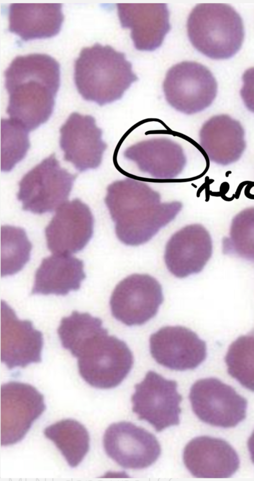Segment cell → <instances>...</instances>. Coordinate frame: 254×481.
<instances>
[{
    "label": "cell",
    "instance_id": "6da1fadb",
    "mask_svg": "<svg viewBox=\"0 0 254 481\" xmlns=\"http://www.w3.org/2000/svg\"><path fill=\"white\" fill-rule=\"evenodd\" d=\"M4 76L9 119L28 132L46 122L54 110L60 86L59 63L43 54L17 56Z\"/></svg>",
    "mask_w": 254,
    "mask_h": 481
},
{
    "label": "cell",
    "instance_id": "7a4b0ae2",
    "mask_svg": "<svg viewBox=\"0 0 254 481\" xmlns=\"http://www.w3.org/2000/svg\"><path fill=\"white\" fill-rule=\"evenodd\" d=\"M105 202L115 224L118 238L132 246L151 240L176 217L183 206L179 201L162 202L159 193L130 177L110 184Z\"/></svg>",
    "mask_w": 254,
    "mask_h": 481
},
{
    "label": "cell",
    "instance_id": "3957f363",
    "mask_svg": "<svg viewBox=\"0 0 254 481\" xmlns=\"http://www.w3.org/2000/svg\"><path fill=\"white\" fill-rule=\"evenodd\" d=\"M137 77L123 53L96 43L82 49L74 66V80L85 100L100 105L120 99Z\"/></svg>",
    "mask_w": 254,
    "mask_h": 481
},
{
    "label": "cell",
    "instance_id": "277c9868",
    "mask_svg": "<svg viewBox=\"0 0 254 481\" xmlns=\"http://www.w3.org/2000/svg\"><path fill=\"white\" fill-rule=\"evenodd\" d=\"M188 36L193 47L215 60L233 57L244 38L241 17L223 3H200L191 10L187 21Z\"/></svg>",
    "mask_w": 254,
    "mask_h": 481
},
{
    "label": "cell",
    "instance_id": "5b68a950",
    "mask_svg": "<svg viewBox=\"0 0 254 481\" xmlns=\"http://www.w3.org/2000/svg\"><path fill=\"white\" fill-rule=\"evenodd\" d=\"M75 357L83 379L102 389L120 385L133 364L132 353L126 343L109 335L107 329L87 339Z\"/></svg>",
    "mask_w": 254,
    "mask_h": 481
},
{
    "label": "cell",
    "instance_id": "8992f818",
    "mask_svg": "<svg viewBox=\"0 0 254 481\" xmlns=\"http://www.w3.org/2000/svg\"><path fill=\"white\" fill-rule=\"evenodd\" d=\"M76 177L62 167L53 154L22 178L17 199L25 211L38 214L53 212L66 202Z\"/></svg>",
    "mask_w": 254,
    "mask_h": 481
},
{
    "label": "cell",
    "instance_id": "52a82bcc",
    "mask_svg": "<svg viewBox=\"0 0 254 481\" xmlns=\"http://www.w3.org/2000/svg\"><path fill=\"white\" fill-rule=\"evenodd\" d=\"M163 86L168 103L187 114H195L209 107L217 92V82L212 73L194 62H183L171 67Z\"/></svg>",
    "mask_w": 254,
    "mask_h": 481
},
{
    "label": "cell",
    "instance_id": "ba28073f",
    "mask_svg": "<svg viewBox=\"0 0 254 481\" xmlns=\"http://www.w3.org/2000/svg\"><path fill=\"white\" fill-rule=\"evenodd\" d=\"M189 398L195 414L209 425L233 427L246 417V400L217 378L196 381L190 388Z\"/></svg>",
    "mask_w": 254,
    "mask_h": 481
},
{
    "label": "cell",
    "instance_id": "9c48e42d",
    "mask_svg": "<svg viewBox=\"0 0 254 481\" xmlns=\"http://www.w3.org/2000/svg\"><path fill=\"white\" fill-rule=\"evenodd\" d=\"M163 301L162 287L155 278L133 274L117 285L110 306L118 321L127 326L140 325L156 315Z\"/></svg>",
    "mask_w": 254,
    "mask_h": 481
},
{
    "label": "cell",
    "instance_id": "30bf717a",
    "mask_svg": "<svg viewBox=\"0 0 254 481\" xmlns=\"http://www.w3.org/2000/svg\"><path fill=\"white\" fill-rule=\"evenodd\" d=\"M46 408L43 395L33 386L18 382L1 386L0 442L1 446L21 441Z\"/></svg>",
    "mask_w": 254,
    "mask_h": 481
},
{
    "label": "cell",
    "instance_id": "8fae6325",
    "mask_svg": "<svg viewBox=\"0 0 254 481\" xmlns=\"http://www.w3.org/2000/svg\"><path fill=\"white\" fill-rule=\"evenodd\" d=\"M134 388L132 411L139 419L149 423L158 432L179 424L182 398L176 381L149 371Z\"/></svg>",
    "mask_w": 254,
    "mask_h": 481
},
{
    "label": "cell",
    "instance_id": "7c38bea8",
    "mask_svg": "<svg viewBox=\"0 0 254 481\" xmlns=\"http://www.w3.org/2000/svg\"><path fill=\"white\" fill-rule=\"evenodd\" d=\"M103 446L110 458L127 469L147 468L161 453L160 445L152 434L126 421L113 423L108 427L103 436Z\"/></svg>",
    "mask_w": 254,
    "mask_h": 481
},
{
    "label": "cell",
    "instance_id": "4fadbf2b",
    "mask_svg": "<svg viewBox=\"0 0 254 481\" xmlns=\"http://www.w3.org/2000/svg\"><path fill=\"white\" fill-rule=\"evenodd\" d=\"M149 347L156 362L176 371L195 369L207 356L206 342L183 326L161 328L151 335Z\"/></svg>",
    "mask_w": 254,
    "mask_h": 481
},
{
    "label": "cell",
    "instance_id": "5bb4252c",
    "mask_svg": "<svg viewBox=\"0 0 254 481\" xmlns=\"http://www.w3.org/2000/svg\"><path fill=\"white\" fill-rule=\"evenodd\" d=\"M94 218L89 207L76 198L57 210L45 229L49 249L56 254L81 250L93 234Z\"/></svg>",
    "mask_w": 254,
    "mask_h": 481
},
{
    "label": "cell",
    "instance_id": "9a60e30c",
    "mask_svg": "<svg viewBox=\"0 0 254 481\" xmlns=\"http://www.w3.org/2000/svg\"><path fill=\"white\" fill-rule=\"evenodd\" d=\"M60 147L64 160L79 171L97 168L107 147L94 118L72 113L60 129Z\"/></svg>",
    "mask_w": 254,
    "mask_h": 481
},
{
    "label": "cell",
    "instance_id": "2e32d148",
    "mask_svg": "<svg viewBox=\"0 0 254 481\" xmlns=\"http://www.w3.org/2000/svg\"><path fill=\"white\" fill-rule=\"evenodd\" d=\"M0 338L1 361L8 369L41 362L42 333L33 327L31 321L19 320L14 311L2 301Z\"/></svg>",
    "mask_w": 254,
    "mask_h": 481
},
{
    "label": "cell",
    "instance_id": "e0dca14e",
    "mask_svg": "<svg viewBox=\"0 0 254 481\" xmlns=\"http://www.w3.org/2000/svg\"><path fill=\"white\" fill-rule=\"evenodd\" d=\"M212 253V241L208 231L201 225L186 226L168 241L164 260L169 271L178 278L200 272Z\"/></svg>",
    "mask_w": 254,
    "mask_h": 481
},
{
    "label": "cell",
    "instance_id": "ac0fdd59",
    "mask_svg": "<svg viewBox=\"0 0 254 481\" xmlns=\"http://www.w3.org/2000/svg\"><path fill=\"white\" fill-rule=\"evenodd\" d=\"M117 7L122 27L130 29L136 49L152 51L161 45L171 28L166 4L121 3Z\"/></svg>",
    "mask_w": 254,
    "mask_h": 481
},
{
    "label": "cell",
    "instance_id": "d6986e66",
    "mask_svg": "<svg viewBox=\"0 0 254 481\" xmlns=\"http://www.w3.org/2000/svg\"><path fill=\"white\" fill-rule=\"evenodd\" d=\"M183 459L190 473L202 479L230 478L240 465L237 453L228 443L206 436L197 437L187 444Z\"/></svg>",
    "mask_w": 254,
    "mask_h": 481
},
{
    "label": "cell",
    "instance_id": "ffe728a7",
    "mask_svg": "<svg viewBox=\"0 0 254 481\" xmlns=\"http://www.w3.org/2000/svg\"><path fill=\"white\" fill-rule=\"evenodd\" d=\"M124 157L134 162L141 171L158 179L176 178L187 162L182 147L164 138L150 139L131 145L124 151Z\"/></svg>",
    "mask_w": 254,
    "mask_h": 481
},
{
    "label": "cell",
    "instance_id": "44dd1931",
    "mask_svg": "<svg viewBox=\"0 0 254 481\" xmlns=\"http://www.w3.org/2000/svg\"><path fill=\"white\" fill-rule=\"evenodd\" d=\"M200 145L210 160L227 165L238 161L246 147L241 123L227 114L215 115L202 125Z\"/></svg>",
    "mask_w": 254,
    "mask_h": 481
},
{
    "label": "cell",
    "instance_id": "7402d4cb",
    "mask_svg": "<svg viewBox=\"0 0 254 481\" xmlns=\"http://www.w3.org/2000/svg\"><path fill=\"white\" fill-rule=\"evenodd\" d=\"M8 17L9 31L25 41L55 36L64 20L59 3H13Z\"/></svg>",
    "mask_w": 254,
    "mask_h": 481
},
{
    "label": "cell",
    "instance_id": "603a6c76",
    "mask_svg": "<svg viewBox=\"0 0 254 481\" xmlns=\"http://www.w3.org/2000/svg\"><path fill=\"white\" fill-rule=\"evenodd\" d=\"M85 277L82 260L70 255L54 254L42 261L32 294L66 295L79 289Z\"/></svg>",
    "mask_w": 254,
    "mask_h": 481
},
{
    "label": "cell",
    "instance_id": "cb8c5ba5",
    "mask_svg": "<svg viewBox=\"0 0 254 481\" xmlns=\"http://www.w3.org/2000/svg\"><path fill=\"white\" fill-rule=\"evenodd\" d=\"M71 467L82 461L89 449V435L85 427L73 419L59 421L44 430Z\"/></svg>",
    "mask_w": 254,
    "mask_h": 481
},
{
    "label": "cell",
    "instance_id": "d4e9b609",
    "mask_svg": "<svg viewBox=\"0 0 254 481\" xmlns=\"http://www.w3.org/2000/svg\"><path fill=\"white\" fill-rule=\"evenodd\" d=\"M222 250L224 254L254 263V207L233 218L228 235L222 240Z\"/></svg>",
    "mask_w": 254,
    "mask_h": 481
},
{
    "label": "cell",
    "instance_id": "484cf974",
    "mask_svg": "<svg viewBox=\"0 0 254 481\" xmlns=\"http://www.w3.org/2000/svg\"><path fill=\"white\" fill-rule=\"evenodd\" d=\"M0 231V274L5 276L22 269L30 259L32 245L21 228L4 226Z\"/></svg>",
    "mask_w": 254,
    "mask_h": 481
},
{
    "label": "cell",
    "instance_id": "4316f807",
    "mask_svg": "<svg viewBox=\"0 0 254 481\" xmlns=\"http://www.w3.org/2000/svg\"><path fill=\"white\" fill-rule=\"evenodd\" d=\"M224 360L228 374L243 387L254 391V329L231 344Z\"/></svg>",
    "mask_w": 254,
    "mask_h": 481
},
{
    "label": "cell",
    "instance_id": "83f0119b",
    "mask_svg": "<svg viewBox=\"0 0 254 481\" xmlns=\"http://www.w3.org/2000/svg\"><path fill=\"white\" fill-rule=\"evenodd\" d=\"M1 170H10L26 154L28 131L10 119L1 120Z\"/></svg>",
    "mask_w": 254,
    "mask_h": 481
},
{
    "label": "cell",
    "instance_id": "f1b7e54d",
    "mask_svg": "<svg viewBox=\"0 0 254 481\" xmlns=\"http://www.w3.org/2000/svg\"><path fill=\"white\" fill-rule=\"evenodd\" d=\"M243 85L240 94L248 109L254 113V67L248 69L243 76Z\"/></svg>",
    "mask_w": 254,
    "mask_h": 481
},
{
    "label": "cell",
    "instance_id": "f546056e",
    "mask_svg": "<svg viewBox=\"0 0 254 481\" xmlns=\"http://www.w3.org/2000/svg\"><path fill=\"white\" fill-rule=\"evenodd\" d=\"M248 447L251 455V459L254 463V430L248 440Z\"/></svg>",
    "mask_w": 254,
    "mask_h": 481
}]
</instances>
